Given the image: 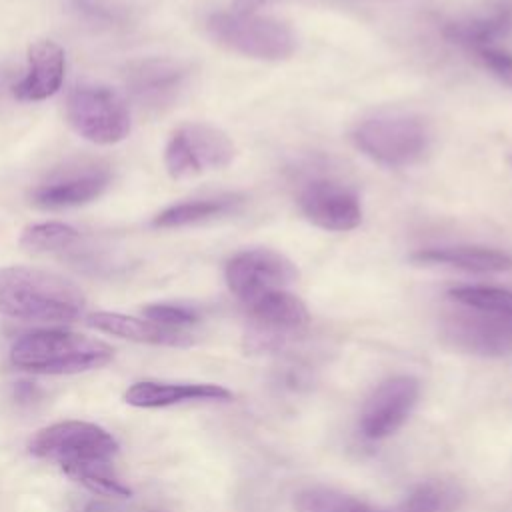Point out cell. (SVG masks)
Here are the masks:
<instances>
[{
	"label": "cell",
	"instance_id": "603a6c76",
	"mask_svg": "<svg viewBox=\"0 0 512 512\" xmlns=\"http://www.w3.org/2000/svg\"><path fill=\"white\" fill-rule=\"evenodd\" d=\"M80 232L58 220H48V222H38L30 224L22 230L18 244L28 250V252H54V250H64L78 242Z\"/></svg>",
	"mask_w": 512,
	"mask_h": 512
},
{
	"label": "cell",
	"instance_id": "52a82bcc",
	"mask_svg": "<svg viewBox=\"0 0 512 512\" xmlns=\"http://www.w3.org/2000/svg\"><path fill=\"white\" fill-rule=\"evenodd\" d=\"M234 156L236 146L224 130L206 122H184L166 142L164 166L170 178L184 180L222 170L232 164Z\"/></svg>",
	"mask_w": 512,
	"mask_h": 512
},
{
	"label": "cell",
	"instance_id": "7402d4cb",
	"mask_svg": "<svg viewBox=\"0 0 512 512\" xmlns=\"http://www.w3.org/2000/svg\"><path fill=\"white\" fill-rule=\"evenodd\" d=\"M448 298L466 308L512 316V290L486 284H462L448 290Z\"/></svg>",
	"mask_w": 512,
	"mask_h": 512
},
{
	"label": "cell",
	"instance_id": "30bf717a",
	"mask_svg": "<svg viewBox=\"0 0 512 512\" xmlns=\"http://www.w3.org/2000/svg\"><path fill=\"white\" fill-rule=\"evenodd\" d=\"M446 340L476 356H506L512 352V316L458 306L444 322Z\"/></svg>",
	"mask_w": 512,
	"mask_h": 512
},
{
	"label": "cell",
	"instance_id": "8fae6325",
	"mask_svg": "<svg viewBox=\"0 0 512 512\" xmlns=\"http://www.w3.org/2000/svg\"><path fill=\"white\" fill-rule=\"evenodd\" d=\"M112 172L106 164L92 162L54 172L48 180L28 192L32 206L42 210H62L84 206L100 198L110 186Z\"/></svg>",
	"mask_w": 512,
	"mask_h": 512
},
{
	"label": "cell",
	"instance_id": "484cf974",
	"mask_svg": "<svg viewBox=\"0 0 512 512\" xmlns=\"http://www.w3.org/2000/svg\"><path fill=\"white\" fill-rule=\"evenodd\" d=\"M144 318L168 326V328H180V330H188L190 326L198 324L200 314L190 308V306H182V304H168V302H154L142 308Z\"/></svg>",
	"mask_w": 512,
	"mask_h": 512
},
{
	"label": "cell",
	"instance_id": "277c9868",
	"mask_svg": "<svg viewBox=\"0 0 512 512\" xmlns=\"http://www.w3.org/2000/svg\"><path fill=\"white\" fill-rule=\"evenodd\" d=\"M206 30L216 44L254 60L280 62L298 50V36L290 24L258 12H214L206 20Z\"/></svg>",
	"mask_w": 512,
	"mask_h": 512
},
{
	"label": "cell",
	"instance_id": "3957f363",
	"mask_svg": "<svg viewBox=\"0 0 512 512\" xmlns=\"http://www.w3.org/2000/svg\"><path fill=\"white\" fill-rule=\"evenodd\" d=\"M358 152L384 168H408L418 164L432 144V132L424 118L406 112L376 114L364 118L350 132Z\"/></svg>",
	"mask_w": 512,
	"mask_h": 512
},
{
	"label": "cell",
	"instance_id": "d4e9b609",
	"mask_svg": "<svg viewBox=\"0 0 512 512\" xmlns=\"http://www.w3.org/2000/svg\"><path fill=\"white\" fill-rule=\"evenodd\" d=\"M450 498L452 492L444 484L426 482L406 496L398 512H444L450 506Z\"/></svg>",
	"mask_w": 512,
	"mask_h": 512
},
{
	"label": "cell",
	"instance_id": "44dd1931",
	"mask_svg": "<svg viewBox=\"0 0 512 512\" xmlns=\"http://www.w3.org/2000/svg\"><path fill=\"white\" fill-rule=\"evenodd\" d=\"M296 512H384L356 496L326 486L304 488L294 498Z\"/></svg>",
	"mask_w": 512,
	"mask_h": 512
},
{
	"label": "cell",
	"instance_id": "ba28073f",
	"mask_svg": "<svg viewBox=\"0 0 512 512\" xmlns=\"http://www.w3.org/2000/svg\"><path fill=\"white\" fill-rule=\"evenodd\" d=\"M244 306L252 320L248 346L258 352L280 350L292 334L300 332L310 322L304 300L286 288L264 292Z\"/></svg>",
	"mask_w": 512,
	"mask_h": 512
},
{
	"label": "cell",
	"instance_id": "83f0119b",
	"mask_svg": "<svg viewBox=\"0 0 512 512\" xmlns=\"http://www.w3.org/2000/svg\"><path fill=\"white\" fill-rule=\"evenodd\" d=\"M76 512H122L116 504H108L102 500H88Z\"/></svg>",
	"mask_w": 512,
	"mask_h": 512
},
{
	"label": "cell",
	"instance_id": "7c38bea8",
	"mask_svg": "<svg viewBox=\"0 0 512 512\" xmlns=\"http://www.w3.org/2000/svg\"><path fill=\"white\" fill-rule=\"evenodd\" d=\"M304 218L326 232H348L362 222V202L358 194L334 180H312L298 194Z\"/></svg>",
	"mask_w": 512,
	"mask_h": 512
},
{
	"label": "cell",
	"instance_id": "5b68a950",
	"mask_svg": "<svg viewBox=\"0 0 512 512\" xmlns=\"http://www.w3.org/2000/svg\"><path fill=\"white\" fill-rule=\"evenodd\" d=\"M66 120L84 140L110 146L122 142L132 128L126 98L106 84H80L66 96Z\"/></svg>",
	"mask_w": 512,
	"mask_h": 512
},
{
	"label": "cell",
	"instance_id": "8992f818",
	"mask_svg": "<svg viewBox=\"0 0 512 512\" xmlns=\"http://www.w3.org/2000/svg\"><path fill=\"white\" fill-rule=\"evenodd\" d=\"M28 450L36 458L58 464L66 474L80 466L112 462L118 454V442L102 426L66 420L38 430L30 440Z\"/></svg>",
	"mask_w": 512,
	"mask_h": 512
},
{
	"label": "cell",
	"instance_id": "d6986e66",
	"mask_svg": "<svg viewBox=\"0 0 512 512\" xmlns=\"http://www.w3.org/2000/svg\"><path fill=\"white\" fill-rule=\"evenodd\" d=\"M86 324L98 332H106L124 340L154 346H190L194 342L190 330L168 328L148 318H136L120 312H92Z\"/></svg>",
	"mask_w": 512,
	"mask_h": 512
},
{
	"label": "cell",
	"instance_id": "f1b7e54d",
	"mask_svg": "<svg viewBox=\"0 0 512 512\" xmlns=\"http://www.w3.org/2000/svg\"><path fill=\"white\" fill-rule=\"evenodd\" d=\"M274 2H282V0H234V10L240 12H258V8L274 4Z\"/></svg>",
	"mask_w": 512,
	"mask_h": 512
},
{
	"label": "cell",
	"instance_id": "ffe728a7",
	"mask_svg": "<svg viewBox=\"0 0 512 512\" xmlns=\"http://www.w3.org/2000/svg\"><path fill=\"white\" fill-rule=\"evenodd\" d=\"M246 194L226 192L166 206L152 218L154 228H184L236 214L246 204Z\"/></svg>",
	"mask_w": 512,
	"mask_h": 512
},
{
	"label": "cell",
	"instance_id": "7a4b0ae2",
	"mask_svg": "<svg viewBox=\"0 0 512 512\" xmlns=\"http://www.w3.org/2000/svg\"><path fill=\"white\" fill-rule=\"evenodd\" d=\"M114 348L104 340L70 330H34L10 348V362L32 374H80L106 366Z\"/></svg>",
	"mask_w": 512,
	"mask_h": 512
},
{
	"label": "cell",
	"instance_id": "9c48e42d",
	"mask_svg": "<svg viewBox=\"0 0 512 512\" xmlns=\"http://www.w3.org/2000/svg\"><path fill=\"white\" fill-rule=\"evenodd\" d=\"M228 290L248 304L256 296L288 288L298 280L296 264L282 252L272 248H246L236 252L224 266Z\"/></svg>",
	"mask_w": 512,
	"mask_h": 512
},
{
	"label": "cell",
	"instance_id": "2e32d148",
	"mask_svg": "<svg viewBox=\"0 0 512 512\" xmlns=\"http://www.w3.org/2000/svg\"><path fill=\"white\" fill-rule=\"evenodd\" d=\"M442 32L448 42L470 52L496 46L512 34V0H496L488 10L476 16L452 20Z\"/></svg>",
	"mask_w": 512,
	"mask_h": 512
},
{
	"label": "cell",
	"instance_id": "4fadbf2b",
	"mask_svg": "<svg viewBox=\"0 0 512 512\" xmlns=\"http://www.w3.org/2000/svg\"><path fill=\"white\" fill-rule=\"evenodd\" d=\"M418 396L420 384L412 376L402 374L380 382L362 408V434L370 440H382L394 434L408 420Z\"/></svg>",
	"mask_w": 512,
	"mask_h": 512
},
{
	"label": "cell",
	"instance_id": "cb8c5ba5",
	"mask_svg": "<svg viewBox=\"0 0 512 512\" xmlns=\"http://www.w3.org/2000/svg\"><path fill=\"white\" fill-rule=\"evenodd\" d=\"M68 478L82 484L86 490L104 498H130L132 488L126 486L114 472L112 462H98L66 472Z\"/></svg>",
	"mask_w": 512,
	"mask_h": 512
},
{
	"label": "cell",
	"instance_id": "6da1fadb",
	"mask_svg": "<svg viewBox=\"0 0 512 512\" xmlns=\"http://www.w3.org/2000/svg\"><path fill=\"white\" fill-rule=\"evenodd\" d=\"M86 296L72 280L34 266L0 268V314L24 322H76Z\"/></svg>",
	"mask_w": 512,
	"mask_h": 512
},
{
	"label": "cell",
	"instance_id": "5bb4252c",
	"mask_svg": "<svg viewBox=\"0 0 512 512\" xmlns=\"http://www.w3.org/2000/svg\"><path fill=\"white\" fill-rule=\"evenodd\" d=\"M26 62V74L14 84V96L22 102H40L54 96L64 82V48L50 38L36 40L28 46Z\"/></svg>",
	"mask_w": 512,
	"mask_h": 512
},
{
	"label": "cell",
	"instance_id": "9a60e30c",
	"mask_svg": "<svg viewBox=\"0 0 512 512\" xmlns=\"http://www.w3.org/2000/svg\"><path fill=\"white\" fill-rule=\"evenodd\" d=\"M410 262L420 266H444L476 274H498L512 270V254L492 246L478 244H456V246H434L412 252Z\"/></svg>",
	"mask_w": 512,
	"mask_h": 512
},
{
	"label": "cell",
	"instance_id": "ac0fdd59",
	"mask_svg": "<svg viewBox=\"0 0 512 512\" xmlns=\"http://www.w3.org/2000/svg\"><path fill=\"white\" fill-rule=\"evenodd\" d=\"M190 70L184 62L172 58H152L138 62L128 72V84L138 100L152 106L168 104L186 84Z\"/></svg>",
	"mask_w": 512,
	"mask_h": 512
},
{
	"label": "cell",
	"instance_id": "e0dca14e",
	"mask_svg": "<svg viewBox=\"0 0 512 512\" xmlns=\"http://www.w3.org/2000/svg\"><path fill=\"white\" fill-rule=\"evenodd\" d=\"M234 394L220 384L206 382H156L144 380L124 392V402L136 408H164L198 400H232Z\"/></svg>",
	"mask_w": 512,
	"mask_h": 512
},
{
	"label": "cell",
	"instance_id": "4316f807",
	"mask_svg": "<svg viewBox=\"0 0 512 512\" xmlns=\"http://www.w3.org/2000/svg\"><path fill=\"white\" fill-rule=\"evenodd\" d=\"M478 62L504 86L512 88V50L496 44V46H484L476 52Z\"/></svg>",
	"mask_w": 512,
	"mask_h": 512
}]
</instances>
